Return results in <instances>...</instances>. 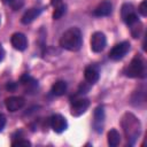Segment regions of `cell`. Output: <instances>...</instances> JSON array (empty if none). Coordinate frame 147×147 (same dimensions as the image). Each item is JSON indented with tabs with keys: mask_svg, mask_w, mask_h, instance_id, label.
Here are the masks:
<instances>
[{
	"mask_svg": "<svg viewBox=\"0 0 147 147\" xmlns=\"http://www.w3.org/2000/svg\"><path fill=\"white\" fill-rule=\"evenodd\" d=\"M83 44L82 32L78 28L68 29L60 39V46L70 52H77L80 49Z\"/></svg>",
	"mask_w": 147,
	"mask_h": 147,
	"instance_id": "1",
	"label": "cell"
},
{
	"mask_svg": "<svg viewBox=\"0 0 147 147\" xmlns=\"http://www.w3.org/2000/svg\"><path fill=\"white\" fill-rule=\"evenodd\" d=\"M122 125L127 136V139H136L140 133V123L132 114H125L122 121Z\"/></svg>",
	"mask_w": 147,
	"mask_h": 147,
	"instance_id": "2",
	"label": "cell"
},
{
	"mask_svg": "<svg viewBox=\"0 0 147 147\" xmlns=\"http://www.w3.org/2000/svg\"><path fill=\"white\" fill-rule=\"evenodd\" d=\"M124 74L130 78L145 77V62L142 61V59L139 56L133 57L130 64L124 69Z\"/></svg>",
	"mask_w": 147,
	"mask_h": 147,
	"instance_id": "3",
	"label": "cell"
},
{
	"mask_svg": "<svg viewBox=\"0 0 147 147\" xmlns=\"http://www.w3.org/2000/svg\"><path fill=\"white\" fill-rule=\"evenodd\" d=\"M121 16H122L123 21L127 25H130V26H132L133 24L139 22L137 11H136L134 7L131 3H124L122 6V8H121Z\"/></svg>",
	"mask_w": 147,
	"mask_h": 147,
	"instance_id": "4",
	"label": "cell"
},
{
	"mask_svg": "<svg viewBox=\"0 0 147 147\" xmlns=\"http://www.w3.org/2000/svg\"><path fill=\"white\" fill-rule=\"evenodd\" d=\"M129 51H130V44L127 41H122L111 48V51L109 52V57L114 61H119L127 54Z\"/></svg>",
	"mask_w": 147,
	"mask_h": 147,
	"instance_id": "5",
	"label": "cell"
},
{
	"mask_svg": "<svg viewBox=\"0 0 147 147\" xmlns=\"http://www.w3.org/2000/svg\"><path fill=\"white\" fill-rule=\"evenodd\" d=\"M107 44V39L106 36L102 32H94L91 37V49L94 53H100L105 49Z\"/></svg>",
	"mask_w": 147,
	"mask_h": 147,
	"instance_id": "6",
	"label": "cell"
},
{
	"mask_svg": "<svg viewBox=\"0 0 147 147\" xmlns=\"http://www.w3.org/2000/svg\"><path fill=\"white\" fill-rule=\"evenodd\" d=\"M90 107V100L86 98H79L72 101L71 103V115L75 117H78L83 115L87 108Z\"/></svg>",
	"mask_w": 147,
	"mask_h": 147,
	"instance_id": "7",
	"label": "cell"
},
{
	"mask_svg": "<svg viewBox=\"0 0 147 147\" xmlns=\"http://www.w3.org/2000/svg\"><path fill=\"white\" fill-rule=\"evenodd\" d=\"M49 124H51V127L53 129V131L56 133H62L68 127V122H67L65 117H63L60 114L53 115L49 118Z\"/></svg>",
	"mask_w": 147,
	"mask_h": 147,
	"instance_id": "8",
	"label": "cell"
},
{
	"mask_svg": "<svg viewBox=\"0 0 147 147\" xmlns=\"http://www.w3.org/2000/svg\"><path fill=\"white\" fill-rule=\"evenodd\" d=\"M11 46L17 51H24L28 46V39L21 32H15L10 37Z\"/></svg>",
	"mask_w": 147,
	"mask_h": 147,
	"instance_id": "9",
	"label": "cell"
},
{
	"mask_svg": "<svg viewBox=\"0 0 147 147\" xmlns=\"http://www.w3.org/2000/svg\"><path fill=\"white\" fill-rule=\"evenodd\" d=\"M24 103H25V101L22 96H9L5 101L6 108L9 111H17L18 109H21L24 106Z\"/></svg>",
	"mask_w": 147,
	"mask_h": 147,
	"instance_id": "10",
	"label": "cell"
},
{
	"mask_svg": "<svg viewBox=\"0 0 147 147\" xmlns=\"http://www.w3.org/2000/svg\"><path fill=\"white\" fill-rule=\"evenodd\" d=\"M103 122H105V110L102 106H99L94 110V122H93V126L96 132L100 133L102 131Z\"/></svg>",
	"mask_w": 147,
	"mask_h": 147,
	"instance_id": "11",
	"label": "cell"
},
{
	"mask_svg": "<svg viewBox=\"0 0 147 147\" xmlns=\"http://www.w3.org/2000/svg\"><path fill=\"white\" fill-rule=\"evenodd\" d=\"M111 11H113V5H111V2L108 1V0H105V1L100 2V3L96 6V8L94 9L93 13H94L95 16L102 17V16H108V15H110Z\"/></svg>",
	"mask_w": 147,
	"mask_h": 147,
	"instance_id": "12",
	"label": "cell"
},
{
	"mask_svg": "<svg viewBox=\"0 0 147 147\" xmlns=\"http://www.w3.org/2000/svg\"><path fill=\"white\" fill-rule=\"evenodd\" d=\"M41 11H42L41 8H30V9H28L22 16V20H21L22 23L23 24H30L31 22H33L41 14Z\"/></svg>",
	"mask_w": 147,
	"mask_h": 147,
	"instance_id": "13",
	"label": "cell"
},
{
	"mask_svg": "<svg viewBox=\"0 0 147 147\" xmlns=\"http://www.w3.org/2000/svg\"><path fill=\"white\" fill-rule=\"evenodd\" d=\"M99 70L93 67V65H90L85 69L84 71V77H85V80L88 83V84H94L98 82L99 79Z\"/></svg>",
	"mask_w": 147,
	"mask_h": 147,
	"instance_id": "14",
	"label": "cell"
},
{
	"mask_svg": "<svg viewBox=\"0 0 147 147\" xmlns=\"http://www.w3.org/2000/svg\"><path fill=\"white\" fill-rule=\"evenodd\" d=\"M51 92H52L54 95H56V96L63 95V94L67 92V83H65L64 80H57V82H55V83L53 84V86H52Z\"/></svg>",
	"mask_w": 147,
	"mask_h": 147,
	"instance_id": "15",
	"label": "cell"
},
{
	"mask_svg": "<svg viewBox=\"0 0 147 147\" xmlns=\"http://www.w3.org/2000/svg\"><path fill=\"white\" fill-rule=\"evenodd\" d=\"M107 140H108V145L110 147H116L121 141V136H119L118 131L116 129H111L107 134Z\"/></svg>",
	"mask_w": 147,
	"mask_h": 147,
	"instance_id": "16",
	"label": "cell"
},
{
	"mask_svg": "<svg viewBox=\"0 0 147 147\" xmlns=\"http://www.w3.org/2000/svg\"><path fill=\"white\" fill-rule=\"evenodd\" d=\"M21 83L28 88V90H33L38 86V82L36 79H33L32 77L28 76V75H24L22 78H21Z\"/></svg>",
	"mask_w": 147,
	"mask_h": 147,
	"instance_id": "17",
	"label": "cell"
},
{
	"mask_svg": "<svg viewBox=\"0 0 147 147\" xmlns=\"http://www.w3.org/2000/svg\"><path fill=\"white\" fill-rule=\"evenodd\" d=\"M65 10H67V6L65 5H60V6H57V7H55L54 8V13H53V18L54 20H59V18H61L64 14H65Z\"/></svg>",
	"mask_w": 147,
	"mask_h": 147,
	"instance_id": "18",
	"label": "cell"
},
{
	"mask_svg": "<svg viewBox=\"0 0 147 147\" xmlns=\"http://www.w3.org/2000/svg\"><path fill=\"white\" fill-rule=\"evenodd\" d=\"M138 11L140 13L141 16H147V1H146V0H144V1L139 5Z\"/></svg>",
	"mask_w": 147,
	"mask_h": 147,
	"instance_id": "19",
	"label": "cell"
},
{
	"mask_svg": "<svg viewBox=\"0 0 147 147\" xmlns=\"http://www.w3.org/2000/svg\"><path fill=\"white\" fill-rule=\"evenodd\" d=\"M11 145L13 146H31V142L25 139H17V140L13 141Z\"/></svg>",
	"mask_w": 147,
	"mask_h": 147,
	"instance_id": "20",
	"label": "cell"
},
{
	"mask_svg": "<svg viewBox=\"0 0 147 147\" xmlns=\"http://www.w3.org/2000/svg\"><path fill=\"white\" fill-rule=\"evenodd\" d=\"M5 125H6V117H5V115H3V114H1V113H0V132L3 130Z\"/></svg>",
	"mask_w": 147,
	"mask_h": 147,
	"instance_id": "21",
	"label": "cell"
},
{
	"mask_svg": "<svg viewBox=\"0 0 147 147\" xmlns=\"http://www.w3.org/2000/svg\"><path fill=\"white\" fill-rule=\"evenodd\" d=\"M63 2H62V0H51V5L55 8V7H57V6H60V5H62Z\"/></svg>",
	"mask_w": 147,
	"mask_h": 147,
	"instance_id": "22",
	"label": "cell"
},
{
	"mask_svg": "<svg viewBox=\"0 0 147 147\" xmlns=\"http://www.w3.org/2000/svg\"><path fill=\"white\" fill-rule=\"evenodd\" d=\"M3 55H5V51H3V48H2V46H1V44H0V62L2 61Z\"/></svg>",
	"mask_w": 147,
	"mask_h": 147,
	"instance_id": "23",
	"label": "cell"
},
{
	"mask_svg": "<svg viewBox=\"0 0 147 147\" xmlns=\"http://www.w3.org/2000/svg\"><path fill=\"white\" fill-rule=\"evenodd\" d=\"M14 88H15V84L11 83V84H8V85H7V90L10 91V90H14Z\"/></svg>",
	"mask_w": 147,
	"mask_h": 147,
	"instance_id": "24",
	"label": "cell"
},
{
	"mask_svg": "<svg viewBox=\"0 0 147 147\" xmlns=\"http://www.w3.org/2000/svg\"><path fill=\"white\" fill-rule=\"evenodd\" d=\"M14 0H3V2H13Z\"/></svg>",
	"mask_w": 147,
	"mask_h": 147,
	"instance_id": "25",
	"label": "cell"
},
{
	"mask_svg": "<svg viewBox=\"0 0 147 147\" xmlns=\"http://www.w3.org/2000/svg\"><path fill=\"white\" fill-rule=\"evenodd\" d=\"M0 22H1V16H0Z\"/></svg>",
	"mask_w": 147,
	"mask_h": 147,
	"instance_id": "26",
	"label": "cell"
}]
</instances>
